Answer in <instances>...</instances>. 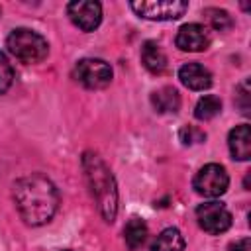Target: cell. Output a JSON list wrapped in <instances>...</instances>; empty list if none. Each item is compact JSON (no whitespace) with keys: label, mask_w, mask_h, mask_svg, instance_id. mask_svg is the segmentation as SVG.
Returning a JSON list of instances; mask_svg holds the SVG:
<instances>
[{"label":"cell","mask_w":251,"mask_h":251,"mask_svg":"<svg viewBox=\"0 0 251 251\" xmlns=\"http://www.w3.org/2000/svg\"><path fill=\"white\" fill-rule=\"evenodd\" d=\"M204 16L208 18V22L212 24L214 29L218 31H224V29H229L231 27V18L226 10H220V8H206L204 10Z\"/></svg>","instance_id":"obj_17"},{"label":"cell","mask_w":251,"mask_h":251,"mask_svg":"<svg viewBox=\"0 0 251 251\" xmlns=\"http://www.w3.org/2000/svg\"><path fill=\"white\" fill-rule=\"evenodd\" d=\"M6 47L22 63H39L49 53L47 39L27 27L14 29L6 39Z\"/></svg>","instance_id":"obj_3"},{"label":"cell","mask_w":251,"mask_h":251,"mask_svg":"<svg viewBox=\"0 0 251 251\" xmlns=\"http://www.w3.org/2000/svg\"><path fill=\"white\" fill-rule=\"evenodd\" d=\"M220 110H222V100L218 96L208 94V96H202L198 100V104L194 108V116H196V120L206 122V120H212L214 116H218Z\"/></svg>","instance_id":"obj_16"},{"label":"cell","mask_w":251,"mask_h":251,"mask_svg":"<svg viewBox=\"0 0 251 251\" xmlns=\"http://www.w3.org/2000/svg\"><path fill=\"white\" fill-rule=\"evenodd\" d=\"M141 63L153 75H161L167 69V57H165L163 49L155 41H145L143 43V47H141Z\"/></svg>","instance_id":"obj_12"},{"label":"cell","mask_w":251,"mask_h":251,"mask_svg":"<svg viewBox=\"0 0 251 251\" xmlns=\"http://www.w3.org/2000/svg\"><path fill=\"white\" fill-rule=\"evenodd\" d=\"M237 98H239L237 100V106L241 108V112L243 114H249V90H247V82L237 88Z\"/></svg>","instance_id":"obj_20"},{"label":"cell","mask_w":251,"mask_h":251,"mask_svg":"<svg viewBox=\"0 0 251 251\" xmlns=\"http://www.w3.org/2000/svg\"><path fill=\"white\" fill-rule=\"evenodd\" d=\"M227 143H229V151H231L233 159L247 161L251 157V133H249V126L247 124L235 126L229 131Z\"/></svg>","instance_id":"obj_11"},{"label":"cell","mask_w":251,"mask_h":251,"mask_svg":"<svg viewBox=\"0 0 251 251\" xmlns=\"http://www.w3.org/2000/svg\"><path fill=\"white\" fill-rule=\"evenodd\" d=\"M196 220L206 233L218 235L229 229L231 214L222 202H204L196 208Z\"/></svg>","instance_id":"obj_7"},{"label":"cell","mask_w":251,"mask_h":251,"mask_svg":"<svg viewBox=\"0 0 251 251\" xmlns=\"http://www.w3.org/2000/svg\"><path fill=\"white\" fill-rule=\"evenodd\" d=\"M210 45V35L200 24H186L176 33V47L182 51H204Z\"/></svg>","instance_id":"obj_9"},{"label":"cell","mask_w":251,"mask_h":251,"mask_svg":"<svg viewBox=\"0 0 251 251\" xmlns=\"http://www.w3.org/2000/svg\"><path fill=\"white\" fill-rule=\"evenodd\" d=\"M227 251H251V239L249 237H241L235 243H231L227 247Z\"/></svg>","instance_id":"obj_21"},{"label":"cell","mask_w":251,"mask_h":251,"mask_svg":"<svg viewBox=\"0 0 251 251\" xmlns=\"http://www.w3.org/2000/svg\"><path fill=\"white\" fill-rule=\"evenodd\" d=\"M131 10L145 20H178L186 10L188 4L182 0H141L131 2Z\"/></svg>","instance_id":"obj_5"},{"label":"cell","mask_w":251,"mask_h":251,"mask_svg":"<svg viewBox=\"0 0 251 251\" xmlns=\"http://www.w3.org/2000/svg\"><path fill=\"white\" fill-rule=\"evenodd\" d=\"M151 104L157 112L169 114V112H178L180 108V96L178 90L173 86H163L151 94Z\"/></svg>","instance_id":"obj_13"},{"label":"cell","mask_w":251,"mask_h":251,"mask_svg":"<svg viewBox=\"0 0 251 251\" xmlns=\"http://www.w3.org/2000/svg\"><path fill=\"white\" fill-rule=\"evenodd\" d=\"M180 82L190 90H206L212 86V75L206 67L198 63H186L178 69Z\"/></svg>","instance_id":"obj_10"},{"label":"cell","mask_w":251,"mask_h":251,"mask_svg":"<svg viewBox=\"0 0 251 251\" xmlns=\"http://www.w3.org/2000/svg\"><path fill=\"white\" fill-rule=\"evenodd\" d=\"M14 202L22 220L29 226L47 224L59 204L55 184L43 175H27L14 184Z\"/></svg>","instance_id":"obj_1"},{"label":"cell","mask_w":251,"mask_h":251,"mask_svg":"<svg viewBox=\"0 0 251 251\" xmlns=\"http://www.w3.org/2000/svg\"><path fill=\"white\" fill-rule=\"evenodd\" d=\"M12 78H14L12 65L8 63L6 55H4V53H0V94H4V92L10 88Z\"/></svg>","instance_id":"obj_18"},{"label":"cell","mask_w":251,"mask_h":251,"mask_svg":"<svg viewBox=\"0 0 251 251\" xmlns=\"http://www.w3.org/2000/svg\"><path fill=\"white\" fill-rule=\"evenodd\" d=\"M124 237H126V245L131 251L139 249L143 245V241L147 239V226H145V222L139 220V218H131L126 224V227H124Z\"/></svg>","instance_id":"obj_15"},{"label":"cell","mask_w":251,"mask_h":251,"mask_svg":"<svg viewBox=\"0 0 251 251\" xmlns=\"http://www.w3.org/2000/svg\"><path fill=\"white\" fill-rule=\"evenodd\" d=\"M75 78L86 88H104L112 80V67L102 59H80L75 67Z\"/></svg>","instance_id":"obj_6"},{"label":"cell","mask_w":251,"mask_h":251,"mask_svg":"<svg viewBox=\"0 0 251 251\" xmlns=\"http://www.w3.org/2000/svg\"><path fill=\"white\" fill-rule=\"evenodd\" d=\"M82 169L102 218L106 222H114L118 214V188L112 171L92 151H86L82 155Z\"/></svg>","instance_id":"obj_2"},{"label":"cell","mask_w":251,"mask_h":251,"mask_svg":"<svg viewBox=\"0 0 251 251\" xmlns=\"http://www.w3.org/2000/svg\"><path fill=\"white\" fill-rule=\"evenodd\" d=\"M67 14L71 22L82 31H94L102 22V6L90 0H78L67 4Z\"/></svg>","instance_id":"obj_8"},{"label":"cell","mask_w":251,"mask_h":251,"mask_svg":"<svg viewBox=\"0 0 251 251\" xmlns=\"http://www.w3.org/2000/svg\"><path fill=\"white\" fill-rule=\"evenodd\" d=\"M180 141L184 143V145H192V143H200V141H204L206 139V133L200 129V127H196V126H184L182 129H180Z\"/></svg>","instance_id":"obj_19"},{"label":"cell","mask_w":251,"mask_h":251,"mask_svg":"<svg viewBox=\"0 0 251 251\" xmlns=\"http://www.w3.org/2000/svg\"><path fill=\"white\" fill-rule=\"evenodd\" d=\"M182 249H184V237L176 227L163 229L151 243V251H182Z\"/></svg>","instance_id":"obj_14"},{"label":"cell","mask_w":251,"mask_h":251,"mask_svg":"<svg viewBox=\"0 0 251 251\" xmlns=\"http://www.w3.org/2000/svg\"><path fill=\"white\" fill-rule=\"evenodd\" d=\"M194 190L204 196V198H218L227 190L229 184V176L226 173V169L218 163H210L204 165L196 176H194Z\"/></svg>","instance_id":"obj_4"}]
</instances>
